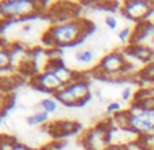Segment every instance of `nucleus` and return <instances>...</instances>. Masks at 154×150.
<instances>
[{"label":"nucleus","mask_w":154,"mask_h":150,"mask_svg":"<svg viewBox=\"0 0 154 150\" xmlns=\"http://www.w3.org/2000/svg\"><path fill=\"white\" fill-rule=\"evenodd\" d=\"M94 26L85 19H74L66 23L52 25L42 36V42L51 48H61L78 44L86 37Z\"/></svg>","instance_id":"f257e3e1"},{"label":"nucleus","mask_w":154,"mask_h":150,"mask_svg":"<svg viewBox=\"0 0 154 150\" xmlns=\"http://www.w3.org/2000/svg\"><path fill=\"white\" fill-rule=\"evenodd\" d=\"M132 64H130L125 59V53H122L119 51H115L105 55L100 60L98 66L96 67L94 72L97 77L102 79L109 78H124L130 74V70Z\"/></svg>","instance_id":"f03ea898"},{"label":"nucleus","mask_w":154,"mask_h":150,"mask_svg":"<svg viewBox=\"0 0 154 150\" xmlns=\"http://www.w3.org/2000/svg\"><path fill=\"white\" fill-rule=\"evenodd\" d=\"M55 98L67 107H81L90 98L89 82L85 78L76 79L56 93Z\"/></svg>","instance_id":"7ed1b4c3"},{"label":"nucleus","mask_w":154,"mask_h":150,"mask_svg":"<svg viewBox=\"0 0 154 150\" xmlns=\"http://www.w3.org/2000/svg\"><path fill=\"white\" fill-rule=\"evenodd\" d=\"M45 2H30V0H4L0 2V12L3 18L14 19V18H27L41 12Z\"/></svg>","instance_id":"20e7f679"},{"label":"nucleus","mask_w":154,"mask_h":150,"mask_svg":"<svg viewBox=\"0 0 154 150\" xmlns=\"http://www.w3.org/2000/svg\"><path fill=\"white\" fill-rule=\"evenodd\" d=\"M112 127L109 121H101L96 124L93 128L86 131L82 138L86 150H105L108 146H111L112 141Z\"/></svg>","instance_id":"39448f33"},{"label":"nucleus","mask_w":154,"mask_h":150,"mask_svg":"<svg viewBox=\"0 0 154 150\" xmlns=\"http://www.w3.org/2000/svg\"><path fill=\"white\" fill-rule=\"evenodd\" d=\"M128 131L139 134V135L154 133V112H151V111H142L138 107L132 105L130 108Z\"/></svg>","instance_id":"423d86ee"},{"label":"nucleus","mask_w":154,"mask_h":150,"mask_svg":"<svg viewBox=\"0 0 154 150\" xmlns=\"http://www.w3.org/2000/svg\"><path fill=\"white\" fill-rule=\"evenodd\" d=\"M122 12L128 19L135 22H143L154 12V2L149 0H128L124 2L122 7Z\"/></svg>","instance_id":"0eeeda50"},{"label":"nucleus","mask_w":154,"mask_h":150,"mask_svg":"<svg viewBox=\"0 0 154 150\" xmlns=\"http://www.w3.org/2000/svg\"><path fill=\"white\" fill-rule=\"evenodd\" d=\"M32 86L37 90L52 93V94L55 95L56 93L63 89L64 85L61 83V81L57 78V75L53 71L45 70V71L37 74L34 78L32 79Z\"/></svg>","instance_id":"6e6552de"},{"label":"nucleus","mask_w":154,"mask_h":150,"mask_svg":"<svg viewBox=\"0 0 154 150\" xmlns=\"http://www.w3.org/2000/svg\"><path fill=\"white\" fill-rule=\"evenodd\" d=\"M79 7L74 3H56L51 7L49 10V18L53 22V25L59 23H66L70 20L78 19Z\"/></svg>","instance_id":"1a4fd4ad"},{"label":"nucleus","mask_w":154,"mask_h":150,"mask_svg":"<svg viewBox=\"0 0 154 150\" xmlns=\"http://www.w3.org/2000/svg\"><path fill=\"white\" fill-rule=\"evenodd\" d=\"M125 53H128L130 56H132L145 64L154 61V49L149 45H145V44L128 45V48H125Z\"/></svg>","instance_id":"9d476101"},{"label":"nucleus","mask_w":154,"mask_h":150,"mask_svg":"<svg viewBox=\"0 0 154 150\" xmlns=\"http://www.w3.org/2000/svg\"><path fill=\"white\" fill-rule=\"evenodd\" d=\"M154 36V23L149 22V20H143L139 22L135 27L132 37H131V45H137V44H142L149 37Z\"/></svg>","instance_id":"9b49d317"},{"label":"nucleus","mask_w":154,"mask_h":150,"mask_svg":"<svg viewBox=\"0 0 154 150\" xmlns=\"http://www.w3.org/2000/svg\"><path fill=\"white\" fill-rule=\"evenodd\" d=\"M79 130V124L76 121H56L51 126V134L55 136H63L68 134L76 133Z\"/></svg>","instance_id":"f8f14e48"},{"label":"nucleus","mask_w":154,"mask_h":150,"mask_svg":"<svg viewBox=\"0 0 154 150\" xmlns=\"http://www.w3.org/2000/svg\"><path fill=\"white\" fill-rule=\"evenodd\" d=\"M138 78H139V81L142 83H147V85L154 83V61L146 64L145 67H142L139 70Z\"/></svg>","instance_id":"ddd939ff"},{"label":"nucleus","mask_w":154,"mask_h":150,"mask_svg":"<svg viewBox=\"0 0 154 150\" xmlns=\"http://www.w3.org/2000/svg\"><path fill=\"white\" fill-rule=\"evenodd\" d=\"M12 63V53L8 48L0 51V74L8 71Z\"/></svg>","instance_id":"4468645a"},{"label":"nucleus","mask_w":154,"mask_h":150,"mask_svg":"<svg viewBox=\"0 0 154 150\" xmlns=\"http://www.w3.org/2000/svg\"><path fill=\"white\" fill-rule=\"evenodd\" d=\"M137 143L142 150H154V133L139 135Z\"/></svg>","instance_id":"2eb2a0df"},{"label":"nucleus","mask_w":154,"mask_h":150,"mask_svg":"<svg viewBox=\"0 0 154 150\" xmlns=\"http://www.w3.org/2000/svg\"><path fill=\"white\" fill-rule=\"evenodd\" d=\"M48 119H49V113L44 112V111H38L27 117V123L30 126H37V124H44L45 121H48Z\"/></svg>","instance_id":"dca6fc26"},{"label":"nucleus","mask_w":154,"mask_h":150,"mask_svg":"<svg viewBox=\"0 0 154 150\" xmlns=\"http://www.w3.org/2000/svg\"><path fill=\"white\" fill-rule=\"evenodd\" d=\"M75 60L82 64H90L94 60V52L91 49H83L75 53Z\"/></svg>","instance_id":"f3484780"},{"label":"nucleus","mask_w":154,"mask_h":150,"mask_svg":"<svg viewBox=\"0 0 154 150\" xmlns=\"http://www.w3.org/2000/svg\"><path fill=\"white\" fill-rule=\"evenodd\" d=\"M40 108L47 113H53L57 109V102L55 98H44L40 102Z\"/></svg>","instance_id":"a211bd4d"},{"label":"nucleus","mask_w":154,"mask_h":150,"mask_svg":"<svg viewBox=\"0 0 154 150\" xmlns=\"http://www.w3.org/2000/svg\"><path fill=\"white\" fill-rule=\"evenodd\" d=\"M131 37H132V32H131L130 27H124L123 30H120L119 33V40L122 42H127L128 40L131 41Z\"/></svg>","instance_id":"6ab92c4d"},{"label":"nucleus","mask_w":154,"mask_h":150,"mask_svg":"<svg viewBox=\"0 0 154 150\" xmlns=\"http://www.w3.org/2000/svg\"><path fill=\"white\" fill-rule=\"evenodd\" d=\"M120 111H122V104L117 101L111 102V104H108V107H106V112L111 113V115H116V113H119Z\"/></svg>","instance_id":"aec40b11"},{"label":"nucleus","mask_w":154,"mask_h":150,"mask_svg":"<svg viewBox=\"0 0 154 150\" xmlns=\"http://www.w3.org/2000/svg\"><path fill=\"white\" fill-rule=\"evenodd\" d=\"M105 25H106L111 30H115L117 27V20L115 17H112V15H108L106 18H105Z\"/></svg>","instance_id":"412c9836"},{"label":"nucleus","mask_w":154,"mask_h":150,"mask_svg":"<svg viewBox=\"0 0 154 150\" xmlns=\"http://www.w3.org/2000/svg\"><path fill=\"white\" fill-rule=\"evenodd\" d=\"M131 97H132V89L131 87H124L122 90V98L124 101H128V100H131Z\"/></svg>","instance_id":"4be33fe9"},{"label":"nucleus","mask_w":154,"mask_h":150,"mask_svg":"<svg viewBox=\"0 0 154 150\" xmlns=\"http://www.w3.org/2000/svg\"><path fill=\"white\" fill-rule=\"evenodd\" d=\"M11 150H32L27 145H25V143H19V142H17V143L12 146V149Z\"/></svg>","instance_id":"5701e85b"},{"label":"nucleus","mask_w":154,"mask_h":150,"mask_svg":"<svg viewBox=\"0 0 154 150\" xmlns=\"http://www.w3.org/2000/svg\"><path fill=\"white\" fill-rule=\"evenodd\" d=\"M105 150H128L127 146H123V145H111L108 146Z\"/></svg>","instance_id":"b1692460"},{"label":"nucleus","mask_w":154,"mask_h":150,"mask_svg":"<svg viewBox=\"0 0 154 150\" xmlns=\"http://www.w3.org/2000/svg\"><path fill=\"white\" fill-rule=\"evenodd\" d=\"M3 138H4V134H0V149H2V143H3Z\"/></svg>","instance_id":"393cba45"}]
</instances>
